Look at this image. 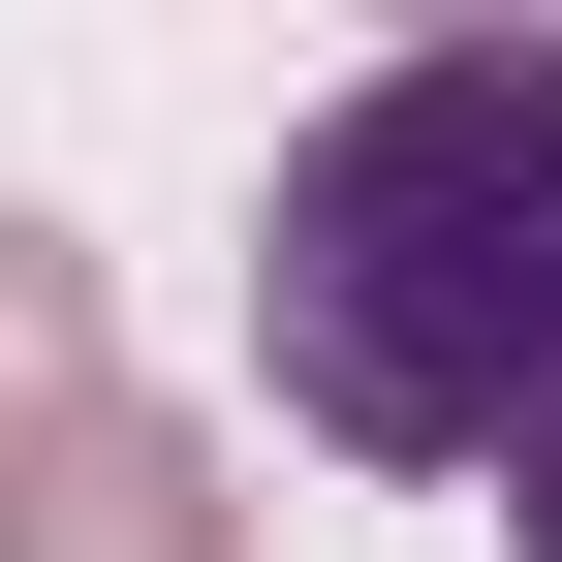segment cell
I'll return each mask as SVG.
<instances>
[{"label": "cell", "mask_w": 562, "mask_h": 562, "mask_svg": "<svg viewBox=\"0 0 562 562\" xmlns=\"http://www.w3.org/2000/svg\"><path fill=\"white\" fill-rule=\"evenodd\" d=\"M0 562H220V469H188L157 406H94V438L0 469Z\"/></svg>", "instance_id": "cell-2"}, {"label": "cell", "mask_w": 562, "mask_h": 562, "mask_svg": "<svg viewBox=\"0 0 562 562\" xmlns=\"http://www.w3.org/2000/svg\"><path fill=\"white\" fill-rule=\"evenodd\" d=\"M32 438H94V281L0 220V469H32Z\"/></svg>", "instance_id": "cell-3"}, {"label": "cell", "mask_w": 562, "mask_h": 562, "mask_svg": "<svg viewBox=\"0 0 562 562\" xmlns=\"http://www.w3.org/2000/svg\"><path fill=\"white\" fill-rule=\"evenodd\" d=\"M501 531H531V562H562V438H531V469H501Z\"/></svg>", "instance_id": "cell-4"}, {"label": "cell", "mask_w": 562, "mask_h": 562, "mask_svg": "<svg viewBox=\"0 0 562 562\" xmlns=\"http://www.w3.org/2000/svg\"><path fill=\"white\" fill-rule=\"evenodd\" d=\"M250 375L344 469H531L562 438V32H438V63L281 125Z\"/></svg>", "instance_id": "cell-1"}]
</instances>
